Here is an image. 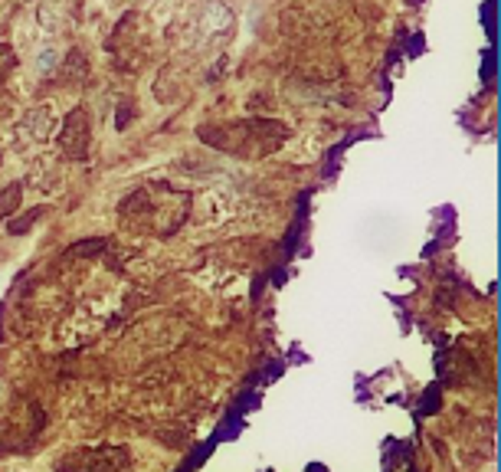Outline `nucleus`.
Here are the masks:
<instances>
[{"label":"nucleus","mask_w":501,"mask_h":472,"mask_svg":"<svg viewBox=\"0 0 501 472\" xmlns=\"http://www.w3.org/2000/svg\"><path fill=\"white\" fill-rule=\"evenodd\" d=\"M200 138L210 141V145L230 151V155L243 158V148L246 141H253V151L255 158L259 155H269L275 148L289 138V128L282 121H269V119H249V121H233V125H210V128H200Z\"/></svg>","instance_id":"obj_1"},{"label":"nucleus","mask_w":501,"mask_h":472,"mask_svg":"<svg viewBox=\"0 0 501 472\" xmlns=\"http://www.w3.org/2000/svg\"><path fill=\"white\" fill-rule=\"evenodd\" d=\"M60 145L69 158H76V161L85 158V151H89V115H85L82 109H76V112H69L66 119H62Z\"/></svg>","instance_id":"obj_2"},{"label":"nucleus","mask_w":501,"mask_h":472,"mask_svg":"<svg viewBox=\"0 0 501 472\" xmlns=\"http://www.w3.org/2000/svg\"><path fill=\"white\" fill-rule=\"evenodd\" d=\"M125 466V456H111L109 449H102V453H76L69 456V459H62L60 469L62 472H115Z\"/></svg>","instance_id":"obj_3"},{"label":"nucleus","mask_w":501,"mask_h":472,"mask_svg":"<svg viewBox=\"0 0 501 472\" xmlns=\"http://www.w3.org/2000/svg\"><path fill=\"white\" fill-rule=\"evenodd\" d=\"M13 66H17V60H13V50L0 43V82L10 76V69H13Z\"/></svg>","instance_id":"obj_4"}]
</instances>
